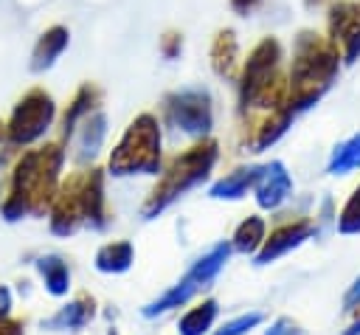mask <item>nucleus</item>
Instances as JSON below:
<instances>
[{"mask_svg": "<svg viewBox=\"0 0 360 335\" xmlns=\"http://www.w3.org/2000/svg\"><path fill=\"white\" fill-rule=\"evenodd\" d=\"M340 70V51L315 28H304L292 39V59L287 73V107L292 115L309 110L335 82Z\"/></svg>", "mask_w": 360, "mask_h": 335, "instance_id": "f257e3e1", "label": "nucleus"}, {"mask_svg": "<svg viewBox=\"0 0 360 335\" xmlns=\"http://www.w3.org/2000/svg\"><path fill=\"white\" fill-rule=\"evenodd\" d=\"M65 149L59 144H45L25 152L11 175V189L3 203L6 220H20L22 214H42L56 197V183L62 172Z\"/></svg>", "mask_w": 360, "mask_h": 335, "instance_id": "f03ea898", "label": "nucleus"}, {"mask_svg": "<svg viewBox=\"0 0 360 335\" xmlns=\"http://www.w3.org/2000/svg\"><path fill=\"white\" fill-rule=\"evenodd\" d=\"M281 62L284 48L276 37H264L253 45L239 68V107L245 115L287 104V76H281Z\"/></svg>", "mask_w": 360, "mask_h": 335, "instance_id": "7ed1b4c3", "label": "nucleus"}, {"mask_svg": "<svg viewBox=\"0 0 360 335\" xmlns=\"http://www.w3.org/2000/svg\"><path fill=\"white\" fill-rule=\"evenodd\" d=\"M217 158H219V146H217V141H208V138H202L200 144H194L186 152H180L169 163L163 177L158 180L155 191L149 194V200L143 206V217L152 220L158 211H163L169 203H174L183 191H188L197 183H202L208 177L211 166L217 163Z\"/></svg>", "mask_w": 360, "mask_h": 335, "instance_id": "20e7f679", "label": "nucleus"}, {"mask_svg": "<svg viewBox=\"0 0 360 335\" xmlns=\"http://www.w3.org/2000/svg\"><path fill=\"white\" fill-rule=\"evenodd\" d=\"M160 169V124L152 113L132 118L110 155L112 175H155Z\"/></svg>", "mask_w": 360, "mask_h": 335, "instance_id": "39448f33", "label": "nucleus"}, {"mask_svg": "<svg viewBox=\"0 0 360 335\" xmlns=\"http://www.w3.org/2000/svg\"><path fill=\"white\" fill-rule=\"evenodd\" d=\"M163 121L174 129H180L183 135L191 138H205L214 127V104H211V93L200 84H188V87H177L172 93L163 96Z\"/></svg>", "mask_w": 360, "mask_h": 335, "instance_id": "423d86ee", "label": "nucleus"}, {"mask_svg": "<svg viewBox=\"0 0 360 335\" xmlns=\"http://www.w3.org/2000/svg\"><path fill=\"white\" fill-rule=\"evenodd\" d=\"M53 115H56L53 99L42 87L28 90L17 101V107H14L11 118H8V127H6L8 129V141L17 144V146L34 144L37 138H42L48 132V127L53 124Z\"/></svg>", "mask_w": 360, "mask_h": 335, "instance_id": "0eeeda50", "label": "nucleus"}, {"mask_svg": "<svg viewBox=\"0 0 360 335\" xmlns=\"http://www.w3.org/2000/svg\"><path fill=\"white\" fill-rule=\"evenodd\" d=\"M326 34L340 51V62L360 59V0H332L326 8Z\"/></svg>", "mask_w": 360, "mask_h": 335, "instance_id": "6e6552de", "label": "nucleus"}, {"mask_svg": "<svg viewBox=\"0 0 360 335\" xmlns=\"http://www.w3.org/2000/svg\"><path fill=\"white\" fill-rule=\"evenodd\" d=\"M84 222V206H82V175H73L59 194L53 197V211H51V231L59 236L73 234Z\"/></svg>", "mask_w": 360, "mask_h": 335, "instance_id": "1a4fd4ad", "label": "nucleus"}, {"mask_svg": "<svg viewBox=\"0 0 360 335\" xmlns=\"http://www.w3.org/2000/svg\"><path fill=\"white\" fill-rule=\"evenodd\" d=\"M104 138H107V115H104L101 107H96L90 115H84V118L73 127V132L68 135V141L73 144V155H76V160H82V163L98 155Z\"/></svg>", "mask_w": 360, "mask_h": 335, "instance_id": "9d476101", "label": "nucleus"}, {"mask_svg": "<svg viewBox=\"0 0 360 335\" xmlns=\"http://www.w3.org/2000/svg\"><path fill=\"white\" fill-rule=\"evenodd\" d=\"M290 191H292V180L281 160L262 166V172L256 177V200L262 208H278L290 197Z\"/></svg>", "mask_w": 360, "mask_h": 335, "instance_id": "9b49d317", "label": "nucleus"}, {"mask_svg": "<svg viewBox=\"0 0 360 335\" xmlns=\"http://www.w3.org/2000/svg\"><path fill=\"white\" fill-rule=\"evenodd\" d=\"M312 231H315V228H312V222H307V220L276 228V231L270 234V239L262 242V251L256 253V265H267V262H273L276 256H281V253L298 248L304 239L312 236Z\"/></svg>", "mask_w": 360, "mask_h": 335, "instance_id": "f8f14e48", "label": "nucleus"}, {"mask_svg": "<svg viewBox=\"0 0 360 335\" xmlns=\"http://www.w3.org/2000/svg\"><path fill=\"white\" fill-rule=\"evenodd\" d=\"M68 42H70V31H68L65 25H51V28H45V31L39 34L34 51H31V70H34V73H42V70L53 68V62L65 53Z\"/></svg>", "mask_w": 360, "mask_h": 335, "instance_id": "ddd939ff", "label": "nucleus"}, {"mask_svg": "<svg viewBox=\"0 0 360 335\" xmlns=\"http://www.w3.org/2000/svg\"><path fill=\"white\" fill-rule=\"evenodd\" d=\"M211 68L217 76L222 79H233L239 73V39L233 34V28H222L217 31L214 42H211Z\"/></svg>", "mask_w": 360, "mask_h": 335, "instance_id": "4468645a", "label": "nucleus"}, {"mask_svg": "<svg viewBox=\"0 0 360 335\" xmlns=\"http://www.w3.org/2000/svg\"><path fill=\"white\" fill-rule=\"evenodd\" d=\"M82 206H84V222L93 228H104V180L101 172L82 175Z\"/></svg>", "mask_w": 360, "mask_h": 335, "instance_id": "2eb2a0df", "label": "nucleus"}, {"mask_svg": "<svg viewBox=\"0 0 360 335\" xmlns=\"http://www.w3.org/2000/svg\"><path fill=\"white\" fill-rule=\"evenodd\" d=\"M98 101H101V90L96 87V84H82L76 93H73V99H70V104H68V110H65V115H62V132H65V138L73 132V127L84 118V115H90L96 107H98Z\"/></svg>", "mask_w": 360, "mask_h": 335, "instance_id": "dca6fc26", "label": "nucleus"}, {"mask_svg": "<svg viewBox=\"0 0 360 335\" xmlns=\"http://www.w3.org/2000/svg\"><path fill=\"white\" fill-rule=\"evenodd\" d=\"M259 172H262V166H242V169L225 175L222 180H217L211 186V197H217V200H236V197H242L250 186H256Z\"/></svg>", "mask_w": 360, "mask_h": 335, "instance_id": "f3484780", "label": "nucleus"}, {"mask_svg": "<svg viewBox=\"0 0 360 335\" xmlns=\"http://www.w3.org/2000/svg\"><path fill=\"white\" fill-rule=\"evenodd\" d=\"M90 318H93V298L90 296H79L70 304H65L53 318H48L45 327L48 329H82Z\"/></svg>", "mask_w": 360, "mask_h": 335, "instance_id": "a211bd4d", "label": "nucleus"}, {"mask_svg": "<svg viewBox=\"0 0 360 335\" xmlns=\"http://www.w3.org/2000/svg\"><path fill=\"white\" fill-rule=\"evenodd\" d=\"M200 287H202V284L194 282V279L186 273L183 282H177V284H174L172 290H166L160 298H155L152 304H146V307H143V315H146V318H155V315H163V312H169V310H174V307H180V304H186Z\"/></svg>", "mask_w": 360, "mask_h": 335, "instance_id": "6ab92c4d", "label": "nucleus"}, {"mask_svg": "<svg viewBox=\"0 0 360 335\" xmlns=\"http://www.w3.org/2000/svg\"><path fill=\"white\" fill-rule=\"evenodd\" d=\"M37 270L42 273L45 290H48L51 296H65V293H68L70 270H68V265H65L59 256H42V259H37Z\"/></svg>", "mask_w": 360, "mask_h": 335, "instance_id": "aec40b11", "label": "nucleus"}, {"mask_svg": "<svg viewBox=\"0 0 360 335\" xmlns=\"http://www.w3.org/2000/svg\"><path fill=\"white\" fill-rule=\"evenodd\" d=\"M132 265V245L129 242H110L96 253V267L101 273H124Z\"/></svg>", "mask_w": 360, "mask_h": 335, "instance_id": "412c9836", "label": "nucleus"}, {"mask_svg": "<svg viewBox=\"0 0 360 335\" xmlns=\"http://www.w3.org/2000/svg\"><path fill=\"white\" fill-rule=\"evenodd\" d=\"M354 169H360V132H354L352 138L338 144L332 149V158H329V172L332 175H349Z\"/></svg>", "mask_w": 360, "mask_h": 335, "instance_id": "4be33fe9", "label": "nucleus"}, {"mask_svg": "<svg viewBox=\"0 0 360 335\" xmlns=\"http://www.w3.org/2000/svg\"><path fill=\"white\" fill-rule=\"evenodd\" d=\"M217 318V301H202L180 318V335H205Z\"/></svg>", "mask_w": 360, "mask_h": 335, "instance_id": "5701e85b", "label": "nucleus"}, {"mask_svg": "<svg viewBox=\"0 0 360 335\" xmlns=\"http://www.w3.org/2000/svg\"><path fill=\"white\" fill-rule=\"evenodd\" d=\"M228 253H231V248H228V245H217L214 251H208L202 259H197V262H194V267L188 270V276L205 287V284H208V282L222 270V265H225Z\"/></svg>", "mask_w": 360, "mask_h": 335, "instance_id": "b1692460", "label": "nucleus"}, {"mask_svg": "<svg viewBox=\"0 0 360 335\" xmlns=\"http://www.w3.org/2000/svg\"><path fill=\"white\" fill-rule=\"evenodd\" d=\"M262 242H264V220L262 217H248L233 234V248L239 253H256Z\"/></svg>", "mask_w": 360, "mask_h": 335, "instance_id": "393cba45", "label": "nucleus"}, {"mask_svg": "<svg viewBox=\"0 0 360 335\" xmlns=\"http://www.w3.org/2000/svg\"><path fill=\"white\" fill-rule=\"evenodd\" d=\"M338 228H340L343 234H360V186L354 189V194H352L349 203L343 206L340 220H338Z\"/></svg>", "mask_w": 360, "mask_h": 335, "instance_id": "a878e982", "label": "nucleus"}, {"mask_svg": "<svg viewBox=\"0 0 360 335\" xmlns=\"http://www.w3.org/2000/svg\"><path fill=\"white\" fill-rule=\"evenodd\" d=\"M259 321H262V312H248V315H239V318L228 321L217 335H245V332H250Z\"/></svg>", "mask_w": 360, "mask_h": 335, "instance_id": "bb28decb", "label": "nucleus"}, {"mask_svg": "<svg viewBox=\"0 0 360 335\" xmlns=\"http://www.w3.org/2000/svg\"><path fill=\"white\" fill-rule=\"evenodd\" d=\"M180 51H183V34L169 31V34L160 37V53H163L166 59H177Z\"/></svg>", "mask_w": 360, "mask_h": 335, "instance_id": "cd10ccee", "label": "nucleus"}, {"mask_svg": "<svg viewBox=\"0 0 360 335\" xmlns=\"http://www.w3.org/2000/svg\"><path fill=\"white\" fill-rule=\"evenodd\" d=\"M264 335H301V329H298L290 318H278V321H276Z\"/></svg>", "mask_w": 360, "mask_h": 335, "instance_id": "c85d7f7f", "label": "nucleus"}, {"mask_svg": "<svg viewBox=\"0 0 360 335\" xmlns=\"http://www.w3.org/2000/svg\"><path fill=\"white\" fill-rule=\"evenodd\" d=\"M228 3H231V8H233L236 14H242V17H245V14H250L262 0H228Z\"/></svg>", "mask_w": 360, "mask_h": 335, "instance_id": "c756f323", "label": "nucleus"}, {"mask_svg": "<svg viewBox=\"0 0 360 335\" xmlns=\"http://www.w3.org/2000/svg\"><path fill=\"white\" fill-rule=\"evenodd\" d=\"M0 335H22V324H20V321H6V318H0Z\"/></svg>", "mask_w": 360, "mask_h": 335, "instance_id": "7c9ffc66", "label": "nucleus"}, {"mask_svg": "<svg viewBox=\"0 0 360 335\" xmlns=\"http://www.w3.org/2000/svg\"><path fill=\"white\" fill-rule=\"evenodd\" d=\"M357 304H360V279L352 284V290H349V296H346V307H349V310H354Z\"/></svg>", "mask_w": 360, "mask_h": 335, "instance_id": "2f4dec72", "label": "nucleus"}, {"mask_svg": "<svg viewBox=\"0 0 360 335\" xmlns=\"http://www.w3.org/2000/svg\"><path fill=\"white\" fill-rule=\"evenodd\" d=\"M8 307H11V293L6 287H0V318L8 315Z\"/></svg>", "mask_w": 360, "mask_h": 335, "instance_id": "473e14b6", "label": "nucleus"}, {"mask_svg": "<svg viewBox=\"0 0 360 335\" xmlns=\"http://www.w3.org/2000/svg\"><path fill=\"white\" fill-rule=\"evenodd\" d=\"M343 335H360V318H357V321H354V324H352V327H349Z\"/></svg>", "mask_w": 360, "mask_h": 335, "instance_id": "72a5a7b5", "label": "nucleus"}, {"mask_svg": "<svg viewBox=\"0 0 360 335\" xmlns=\"http://www.w3.org/2000/svg\"><path fill=\"white\" fill-rule=\"evenodd\" d=\"M312 3H321V0H307V6H312Z\"/></svg>", "mask_w": 360, "mask_h": 335, "instance_id": "f704fd0d", "label": "nucleus"}, {"mask_svg": "<svg viewBox=\"0 0 360 335\" xmlns=\"http://www.w3.org/2000/svg\"><path fill=\"white\" fill-rule=\"evenodd\" d=\"M0 135H3V124H0Z\"/></svg>", "mask_w": 360, "mask_h": 335, "instance_id": "c9c22d12", "label": "nucleus"}, {"mask_svg": "<svg viewBox=\"0 0 360 335\" xmlns=\"http://www.w3.org/2000/svg\"><path fill=\"white\" fill-rule=\"evenodd\" d=\"M0 172H3V163H0Z\"/></svg>", "mask_w": 360, "mask_h": 335, "instance_id": "e433bc0d", "label": "nucleus"}]
</instances>
